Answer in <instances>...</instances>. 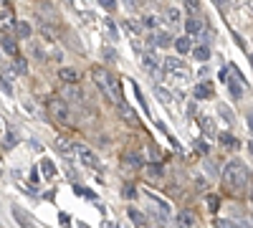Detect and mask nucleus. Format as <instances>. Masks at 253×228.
Listing matches in <instances>:
<instances>
[{"label":"nucleus","mask_w":253,"mask_h":228,"mask_svg":"<svg viewBox=\"0 0 253 228\" xmlns=\"http://www.w3.org/2000/svg\"><path fill=\"white\" fill-rule=\"evenodd\" d=\"M223 182L233 193H241L246 185H248V168H246L241 160H230L225 168H223Z\"/></svg>","instance_id":"f257e3e1"},{"label":"nucleus","mask_w":253,"mask_h":228,"mask_svg":"<svg viewBox=\"0 0 253 228\" xmlns=\"http://www.w3.org/2000/svg\"><path fill=\"white\" fill-rule=\"evenodd\" d=\"M46 112L51 114V119L56 124H61V127H69L71 124V107L63 96H51L46 101Z\"/></svg>","instance_id":"f03ea898"},{"label":"nucleus","mask_w":253,"mask_h":228,"mask_svg":"<svg viewBox=\"0 0 253 228\" xmlns=\"http://www.w3.org/2000/svg\"><path fill=\"white\" fill-rule=\"evenodd\" d=\"M15 26H18V20H15V10H13V3L10 0H0V33H5V36H15Z\"/></svg>","instance_id":"7ed1b4c3"},{"label":"nucleus","mask_w":253,"mask_h":228,"mask_svg":"<svg viewBox=\"0 0 253 228\" xmlns=\"http://www.w3.org/2000/svg\"><path fill=\"white\" fill-rule=\"evenodd\" d=\"M162 69H165V74L177 76V79H187V76H190V71H187V66H185V61L177 58V56H167V58L162 61Z\"/></svg>","instance_id":"20e7f679"},{"label":"nucleus","mask_w":253,"mask_h":228,"mask_svg":"<svg viewBox=\"0 0 253 228\" xmlns=\"http://www.w3.org/2000/svg\"><path fill=\"white\" fill-rule=\"evenodd\" d=\"M76 157L81 160V165H86V168H91V170L99 168V157H96V152L89 147V144L76 142Z\"/></svg>","instance_id":"39448f33"},{"label":"nucleus","mask_w":253,"mask_h":228,"mask_svg":"<svg viewBox=\"0 0 253 228\" xmlns=\"http://www.w3.org/2000/svg\"><path fill=\"white\" fill-rule=\"evenodd\" d=\"M91 79H94V84H96V89L107 96L109 101H114L112 99V89H109V79H107V71H104L101 66H94L91 69Z\"/></svg>","instance_id":"423d86ee"},{"label":"nucleus","mask_w":253,"mask_h":228,"mask_svg":"<svg viewBox=\"0 0 253 228\" xmlns=\"http://www.w3.org/2000/svg\"><path fill=\"white\" fill-rule=\"evenodd\" d=\"M63 99H71V101H76V104H86V94H84V89H79V84H66L63 87Z\"/></svg>","instance_id":"0eeeda50"},{"label":"nucleus","mask_w":253,"mask_h":228,"mask_svg":"<svg viewBox=\"0 0 253 228\" xmlns=\"http://www.w3.org/2000/svg\"><path fill=\"white\" fill-rule=\"evenodd\" d=\"M139 61H142V66L147 69V71H150V74H160L162 71V66L157 64V58H155V53L152 51H144V53H139Z\"/></svg>","instance_id":"6e6552de"},{"label":"nucleus","mask_w":253,"mask_h":228,"mask_svg":"<svg viewBox=\"0 0 253 228\" xmlns=\"http://www.w3.org/2000/svg\"><path fill=\"white\" fill-rule=\"evenodd\" d=\"M58 79L63 81V84H79L81 74H79L76 69H71V66H61V69H58Z\"/></svg>","instance_id":"1a4fd4ad"},{"label":"nucleus","mask_w":253,"mask_h":228,"mask_svg":"<svg viewBox=\"0 0 253 228\" xmlns=\"http://www.w3.org/2000/svg\"><path fill=\"white\" fill-rule=\"evenodd\" d=\"M56 150L61 155H66V157H76V144L69 142L66 137H56Z\"/></svg>","instance_id":"9d476101"},{"label":"nucleus","mask_w":253,"mask_h":228,"mask_svg":"<svg viewBox=\"0 0 253 228\" xmlns=\"http://www.w3.org/2000/svg\"><path fill=\"white\" fill-rule=\"evenodd\" d=\"M13 216H15V223L20 228H36V223L31 221V216L23 211V208H18V205H13Z\"/></svg>","instance_id":"9b49d317"},{"label":"nucleus","mask_w":253,"mask_h":228,"mask_svg":"<svg viewBox=\"0 0 253 228\" xmlns=\"http://www.w3.org/2000/svg\"><path fill=\"white\" fill-rule=\"evenodd\" d=\"M215 91H213V84L210 81H200V84L195 87V99H213Z\"/></svg>","instance_id":"f8f14e48"},{"label":"nucleus","mask_w":253,"mask_h":228,"mask_svg":"<svg viewBox=\"0 0 253 228\" xmlns=\"http://www.w3.org/2000/svg\"><path fill=\"white\" fill-rule=\"evenodd\" d=\"M175 221H177V228H193L195 226V213L193 211H180Z\"/></svg>","instance_id":"ddd939ff"},{"label":"nucleus","mask_w":253,"mask_h":228,"mask_svg":"<svg viewBox=\"0 0 253 228\" xmlns=\"http://www.w3.org/2000/svg\"><path fill=\"white\" fill-rule=\"evenodd\" d=\"M152 44H155V46H162V48H165V46L175 44V41H172V36L167 33V31H155V33H152Z\"/></svg>","instance_id":"4468645a"},{"label":"nucleus","mask_w":253,"mask_h":228,"mask_svg":"<svg viewBox=\"0 0 253 228\" xmlns=\"http://www.w3.org/2000/svg\"><path fill=\"white\" fill-rule=\"evenodd\" d=\"M218 139H220V147H225V150H238L241 147V142L230 135V132H223V135H218Z\"/></svg>","instance_id":"2eb2a0df"},{"label":"nucleus","mask_w":253,"mask_h":228,"mask_svg":"<svg viewBox=\"0 0 253 228\" xmlns=\"http://www.w3.org/2000/svg\"><path fill=\"white\" fill-rule=\"evenodd\" d=\"M144 175L150 178V180H160L165 175V168L160 162H152V165H144Z\"/></svg>","instance_id":"dca6fc26"},{"label":"nucleus","mask_w":253,"mask_h":228,"mask_svg":"<svg viewBox=\"0 0 253 228\" xmlns=\"http://www.w3.org/2000/svg\"><path fill=\"white\" fill-rule=\"evenodd\" d=\"M117 107H119V112H122V119H124L126 124H129V127H137L139 119L134 117V112H132L129 107H126V101H124V104H117Z\"/></svg>","instance_id":"f3484780"},{"label":"nucleus","mask_w":253,"mask_h":228,"mask_svg":"<svg viewBox=\"0 0 253 228\" xmlns=\"http://www.w3.org/2000/svg\"><path fill=\"white\" fill-rule=\"evenodd\" d=\"M38 26H41V33H43L46 38H51V41H53V38L58 36L56 26H53V23H48V20H43V18H41V15H38Z\"/></svg>","instance_id":"a211bd4d"},{"label":"nucleus","mask_w":253,"mask_h":228,"mask_svg":"<svg viewBox=\"0 0 253 228\" xmlns=\"http://www.w3.org/2000/svg\"><path fill=\"white\" fill-rule=\"evenodd\" d=\"M0 46H3V51H5L10 58L18 56V46H15V41H13L10 36H3V38H0Z\"/></svg>","instance_id":"6ab92c4d"},{"label":"nucleus","mask_w":253,"mask_h":228,"mask_svg":"<svg viewBox=\"0 0 253 228\" xmlns=\"http://www.w3.org/2000/svg\"><path fill=\"white\" fill-rule=\"evenodd\" d=\"M160 26H162V18L160 15H144L142 18V28H150L152 33L160 31Z\"/></svg>","instance_id":"aec40b11"},{"label":"nucleus","mask_w":253,"mask_h":228,"mask_svg":"<svg viewBox=\"0 0 253 228\" xmlns=\"http://www.w3.org/2000/svg\"><path fill=\"white\" fill-rule=\"evenodd\" d=\"M175 48H177V53H193V41H190V36H180L175 41Z\"/></svg>","instance_id":"412c9836"},{"label":"nucleus","mask_w":253,"mask_h":228,"mask_svg":"<svg viewBox=\"0 0 253 228\" xmlns=\"http://www.w3.org/2000/svg\"><path fill=\"white\" fill-rule=\"evenodd\" d=\"M225 87H228V91H230V96H233V99H241V96H243L241 79H236V76H233V79H228V84H225Z\"/></svg>","instance_id":"4be33fe9"},{"label":"nucleus","mask_w":253,"mask_h":228,"mask_svg":"<svg viewBox=\"0 0 253 228\" xmlns=\"http://www.w3.org/2000/svg\"><path fill=\"white\" fill-rule=\"evenodd\" d=\"M124 162L129 165V168H144V157H142V152H126V155H124Z\"/></svg>","instance_id":"5701e85b"},{"label":"nucleus","mask_w":253,"mask_h":228,"mask_svg":"<svg viewBox=\"0 0 253 228\" xmlns=\"http://www.w3.org/2000/svg\"><path fill=\"white\" fill-rule=\"evenodd\" d=\"M126 216H129V221H132L137 228H144V226H147V216H144L142 211H137V208H129V213H126Z\"/></svg>","instance_id":"b1692460"},{"label":"nucleus","mask_w":253,"mask_h":228,"mask_svg":"<svg viewBox=\"0 0 253 228\" xmlns=\"http://www.w3.org/2000/svg\"><path fill=\"white\" fill-rule=\"evenodd\" d=\"M185 31H187V36H198L203 31V23H200L198 18H187L185 20Z\"/></svg>","instance_id":"393cba45"},{"label":"nucleus","mask_w":253,"mask_h":228,"mask_svg":"<svg viewBox=\"0 0 253 228\" xmlns=\"http://www.w3.org/2000/svg\"><path fill=\"white\" fill-rule=\"evenodd\" d=\"M31 33H33V28H31V23H28V20H20V23L15 26V36L18 38H31Z\"/></svg>","instance_id":"a878e982"},{"label":"nucleus","mask_w":253,"mask_h":228,"mask_svg":"<svg viewBox=\"0 0 253 228\" xmlns=\"http://www.w3.org/2000/svg\"><path fill=\"white\" fill-rule=\"evenodd\" d=\"M198 124H200L203 130H205V135H208V137H213V135H218V132H215V122L210 119V117H200V119H198Z\"/></svg>","instance_id":"bb28decb"},{"label":"nucleus","mask_w":253,"mask_h":228,"mask_svg":"<svg viewBox=\"0 0 253 228\" xmlns=\"http://www.w3.org/2000/svg\"><path fill=\"white\" fill-rule=\"evenodd\" d=\"M122 28L129 36H139L142 33V23H137V20H122Z\"/></svg>","instance_id":"cd10ccee"},{"label":"nucleus","mask_w":253,"mask_h":228,"mask_svg":"<svg viewBox=\"0 0 253 228\" xmlns=\"http://www.w3.org/2000/svg\"><path fill=\"white\" fill-rule=\"evenodd\" d=\"M41 170H43V178L46 180H53L56 178V168H53L51 160H41Z\"/></svg>","instance_id":"c85d7f7f"},{"label":"nucleus","mask_w":253,"mask_h":228,"mask_svg":"<svg viewBox=\"0 0 253 228\" xmlns=\"http://www.w3.org/2000/svg\"><path fill=\"white\" fill-rule=\"evenodd\" d=\"M13 69H15V74H28V61L23 56H15L13 58Z\"/></svg>","instance_id":"c756f323"},{"label":"nucleus","mask_w":253,"mask_h":228,"mask_svg":"<svg viewBox=\"0 0 253 228\" xmlns=\"http://www.w3.org/2000/svg\"><path fill=\"white\" fill-rule=\"evenodd\" d=\"M165 18H167V23H172V26H180L182 23V15H180L177 8H170V10L165 13Z\"/></svg>","instance_id":"7c9ffc66"},{"label":"nucleus","mask_w":253,"mask_h":228,"mask_svg":"<svg viewBox=\"0 0 253 228\" xmlns=\"http://www.w3.org/2000/svg\"><path fill=\"white\" fill-rule=\"evenodd\" d=\"M101 23H104V28H107V33H109V38H112V41H117V38H119V33H117L119 28L114 26V20H112V18H104Z\"/></svg>","instance_id":"2f4dec72"},{"label":"nucleus","mask_w":253,"mask_h":228,"mask_svg":"<svg viewBox=\"0 0 253 228\" xmlns=\"http://www.w3.org/2000/svg\"><path fill=\"white\" fill-rule=\"evenodd\" d=\"M122 198H126V200H134L137 198V188H134L132 182H124L122 185Z\"/></svg>","instance_id":"473e14b6"},{"label":"nucleus","mask_w":253,"mask_h":228,"mask_svg":"<svg viewBox=\"0 0 253 228\" xmlns=\"http://www.w3.org/2000/svg\"><path fill=\"white\" fill-rule=\"evenodd\" d=\"M193 56L198 58V61H203V64H205V61L210 58V48L203 44V46H198V48H193Z\"/></svg>","instance_id":"72a5a7b5"},{"label":"nucleus","mask_w":253,"mask_h":228,"mask_svg":"<svg viewBox=\"0 0 253 228\" xmlns=\"http://www.w3.org/2000/svg\"><path fill=\"white\" fill-rule=\"evenodd\" d=\"M185 10L190 13V18H195V13H200V0H182Z\"/></svg>","instance_id":"f704fd0d"},{"label":"nucleus","mask_w":253,"mask_h":228,"mask_svg":"<svg viewBox=\"0 0 253 228\" xmlns=\"http://www.w3.org/2000/svg\"><path fill=\"white\" fill-rule=\"evenodd\" d=\"M215 226H218V228H241L236 221H230V218H218Z\"/></svg>","instance_id":"c9c22d12"},{"label":"nucleus","mask_w":253,"mask_h":228,"mask_svg":"<svg viewBox=\"0 0 253 228\" xmlns=\"http://www.w3.org/2000/svg\"><path fill=\"white\" fill-rule=\"evenodd\" d=\"M218 205H220V198H218V195H208V208H210V213H218Z\"/></svg>","instance_id":"e433bc0d"},{"label":"nucleus","mask_w":253,"mask_h":228,"mask_svg":"<svg viewBox=\"0 0 253 228\" xmlns=\"http://www.w3.org/2000/svg\"><path fill=\"white\" fill-rule=\"evenodd\" d=\"M134 94H137V99H139V104H142V109H144V114H150V107H147V99H144V94H142V89L134 84Z\"/></svg>","instance_id":"4c0bfd02"},{"label":"nucleus","mask_w":253,"mask_h":228,"mask_svg":"<svg viewBox=\"0 0 253 228\" xmlns=\"http://www.w3.org/2000/svg\"><path fill=\"white\" fill-rule=\"evenodd\" d=\"M155 91H157V96H160V101H165V104H170V101H172V96H170V91H167V89H162V87H157Z\"/></svg>","instance_id":"58836bf2"},{"label":"nucleus","mask_w":253,"mask_h":228,"mask_svg":"<svg viewBox=\"0 0 253 228\" xmlns=\"http://www.w3.org/2000/svg\"><path fill=\"white\" fill-rule=\"evenodd\" d=\"M0 89H3V91H5L8 96H13V87H10V81H8V79H5L3 74H0Z\"/></svg>","instance_id":"ea45409f"},{"label":"nucleus","mask_w":253,"mask_h":228,"mask_svg":"<svg viewBox=\"0 0 253 228\" xmlns=\"http://www.w3.org/2000/svg\"><path fill=\"white\" fill-rule=\"evenodd\" d=\"M101 53H104V58H107L109 64H114V61H117V53H114V48H109V46H104Z\"/></svg>","instance_id":"a19ab883"},{"label":"nucleus","mask_w":253,"mask_h":228,"mask_svg":"<svg viewBox=\"0 0 253 228\" xmlns=\"http://www.w3.org/2000/svg\"><path fill=\"white\" fill-rule=\"evenodd\" d=\"M99 5H101L104 10L112 13V10H117V0H99Z\"/></svg>","instance_id":"79ce46f5"},{"label":"nucleus","mask_w":253,"mask_h":228,"mask_svg":"<svg viewBox=\"0 0 253 228\" xmlns=\"http://www.w3.org/2000/svg\"><path fill=\"white\" fill-rule=\"evenodd\" d=\"M76 193H79V195H84L86 200H94V198H96V195H94V190H89V188H79V185H76Z\"/></svg>","instance_id":"37998d69"},{"label":"nucleus","mask_w":253,"mask_h":228,"mask_svg":"<svg viewBox=\"0 0 253 228\" xmlns=\"http://www.w3.org/2000/svg\"><path fill=\"white\" fill-rule=\"evenodd\" d=\"M33 56H36V58H38V61H46V58H48V56H46V51H43V48H41V46H38V44H36V46H33Z\"/></svg>","instance_id":"c03bdc74"},{"label":"nucleus","mask_w":253,"mask_h":228,"mask_svg":"<svg viewBox=\"0 0 253 228\" xmlns=\"http://www.w3.org/2000/svg\"><path fill=\"white\" fill-rule=\"evenodd\" d=\"M15 142H18L15 132H5V147H15Z\"/></svg>","instance_id":"a18cd8bd"},{"label":"nucleus","mask_w":253,"mask_h":228,"mask_svg":"<svg viewBox=\"0 0 253 228\" xmlns=\"http://www.w3.org/2000/svg\"><path fill=\"white\" fill-rule=\"evenodd\" d=\"M218 114H223V117H225V122H233V114H230V109H228L225 104H220V107H218Z\"/></svg>","instance_id":"49530a36"},{"label":"nucleus","mask_w":253,"mask_h":228,"mask_svg":"<svg viewBox=\"0 0 253 228\" xmlns=\"http://www.w3.org/2000/svg\"><path fill=\"white\" fill-rule=\"evenodd\" d=\"M228 71H230V69H225V66H223V69L218 71V79L223 81V84H228V79H230V76H228Z\"/></svg>","instance_id":"de8ad7c7"},{"label":"nucleus","mask_w":253,"mask_h":228,"mask_svg":"<svg viewBox=\"0 0 253 228\" xmlns=\"http://www.w3.org/2000/svg\"><path fill=\"white\" fill-rule=\"evenodd\" d=\"M195 147H198L200 152H205V155L210 152V144H208V142H195Z\"/></svg>","instance_id":"09e8293b"},{"label":"nucleus","mask_w":253,"mask_h":228,"mask_svg":"<svg viewBox=\"0 0 253 228\" xmlns=\"http://www.w3.org/2000/svg\"><path fill=\"white\" fill-rule=\"evenodd\" d=\"M195 185H198V188H205L208 180H205V178H195Z\"/></svg>","instance_id":"8fccbe9b"},{"label":"nucleus","mask_w":253,"mask_h":228,"mask_svg":"<svg viewBox=\"0 0 253 228\" xmlns=\"http://www.w3.org/2000/svg\"><path fill=\"white\" fill-rule=\"evenodd\" d=\"M69 223H71V218L66 213H61V226H69Z\"/></svg>","instance_id":"3c124183"},{"label":"nucleus","mask_w":253,"mask_h":228,"mask_svg":"<svg viewBox=\"0 0 253 228\" xmlns=\"http://www.w3.org/2000/svg\"><path fill=\"white\" fill-rule=\"evenodd\" d=\"M246 119H248V127L253 130V112H248V117H246Z\"/></svg>","instance_id":"603ef678"},{"label":"nucleus","mask_w":253,"mask_h":228,"mask_svg":"<svg viewBox=\"0 0 253 228\" xmlns=\"http://www.w3.org/2000/svg\"><path fill=\"white\" fill-rule=\"evenodd\" d=\"M248 152L253 155V142H248Z\"/></svg>","instance_id":"864d4df0"},{"label":"nucleus","mask_w":253,"mask_h":228,"mask_svg":"<svg viewBox=\"0 0 253 228\" xmlns=\"http://www.w3.org/2000/svg\"><path fill=\"white\" fill-rule=\"evenodd\" d=\"M251 200H253V185H251Z\"/></svg>","instance_id":"5fc2aeb1"},{"label":"nucleus","mask_w":253,"mask_h":228,"mask_svg":"<svg viewBox=\"0 0 253 228\" xmlns=\"http://www.w3.org/2000/svg\"><path fill=\"white\" fill-rule=\"evenodd\" d=\"M251 64H253V53H251Z\"/></svg>","instance_id":"6e6d98bb"},{"label":"nucleus","mask_w":253,"mask_h":228,"mask_svg":"<svg viewBox=\"0 0 253 228\" xmlns=\"http://www.w3.org/2000/svg\"><path fill=\"white\" fill-rule=\"evenodd\" d=\"M79 228H89V226H79Z\"/></svg>","instance_id":"4d7b16f0"},{"label":"nucleus","mask_w":253,"mask_h":228,"mask_svg":"<svg viewBox=\"0 0 253 228\" xmlns=\"http://www.w3.org/2000/svg\"><path fill=\"white\" fill-rule=\"evenodd\" d=\"M0 130H3V122H0Z\"/></svg>","instance_id":"13d9d810"}]
</instances>
